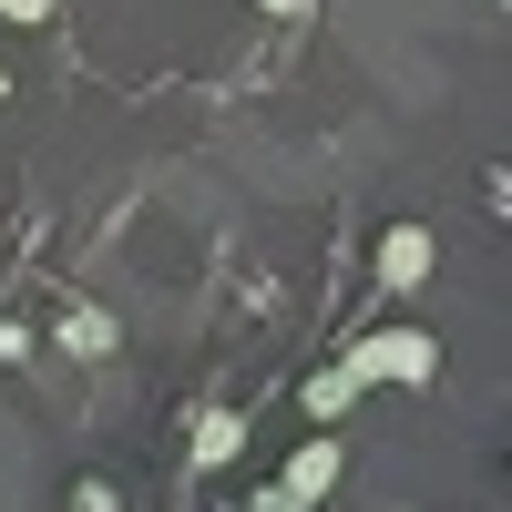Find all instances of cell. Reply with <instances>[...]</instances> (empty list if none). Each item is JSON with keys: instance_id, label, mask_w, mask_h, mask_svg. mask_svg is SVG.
<instances>
[{"instance_id": "cell-5", "label": "cell", "mask_w": 512, "mask_h": 512, "mask_svg": "<svg viewBox=\"0 0 512 512\" xmlns=\"http://www.w3.org/2000/svg\"><path fill=\"white\" fill-rule=\"evenodd\" d=\"M62 349H72V359H103V349H113V318H103V308H62Z\"/></svg>"}, {"instance_id": "cell-7", "label": "cell", "mask_w": 512, "mask_h": 512, "mask_svg": "<svg viewBox=\"0 0 512 512\" xmlns=\"http://www.w3.org/2000/svg\"><path fill=\"white\" fill-rule=\"evenodd\" d=\"M0 21H52V0H0Z\"/></svg>"}, {"instance_id": "cell-2", "label": "cell", "mask_w": 512, "mask_h": 512, "mask_svg": "<svg viewBox=\"0 0 512 512\" xmlns=\"http://www.w3.org/2000/svg\"><path fill=\"white\" fill-rule=\"evenodd\" d=\"M338 461H349V451H338L328 431H318V441H297V451H287V472H277V492H287L297 512H318V502L338 492Z\"/></svg>"}, {"instance_id": "cell-1", "label": "cell", "mask_w": 512, "mask_h": 512, "mask_svg": "<svg viewBox=\"0 0 512 512\" xmlns=\"http://www.w3.org/2000/svg\"><path fill=\"white\" fill-rule=\"evenodd\" d=\"M338 369H349L359 390H369V379H390V390H431V379H441V338L410 328V318H390V328H369Z\"/></svg>"}, {"instance_id": "cell-9", "label": "cell", "mask_w": 512, "mask_h": 512, "mask_svg": "<svg viewBox=\"0 0 512 512\" xmlns=\"http://www.w3.org/2000/svg\"><path fill=\"white\" fill-rule=\"evenodd\" d=\"M246 512H297V502L287 492H246Z\"/></svg>"}, {"instance_id": "cell-10", "label": "cell", "mask_w": 512, "mask_h": 512, "mask_svg": "<svg viewBox=\"0 0 512 512\" xmlns=\"http://www.w3.org/2000/svg\"><path fill=\"white\" fill-rule=\"evenodd\" d=\"M0 103H11V72H0Z\"/></svg>"}, {"instance_id": "cell-6", "label": "cell", "mask_w": 512, "mask_h": 512, "mask_svg": "<svg viewBox=\"0 0 512 512\" xmlns=\"http://www.w3.org/2000/svg\"><path fill=\"white\" fill-rule=\"evenodd\" d=\"M349 400H359V379H349V369H318V379H308V420H338Z\"/></svg>"}, {"instance_id": "cell-8", "label": "cell", "mask_w": 512, "mask_h": 512, "mask_svg": "<svg viewBox=\"0 0 512 512\" xmlns=\"http://www.w3.org/2000/svg\"><path fill=\"white\" fill-rule=\"evenodd\" d=\"M256 11H277V21H308V11H318V0H256Z\"/></svg>"}, {"instance_id": "cell-3", "label": "cell", "mask_w": 512, "mask_h": 512, "mask_svg": "<svg viewBox=\"0 0 512 512\" xmlns=\"http://www.w3.org/2000/svg\"><path fill=\"white\" fill-rule=\"evenodd\" d=\"M431 256H441V246H431V226H410V216H400L390 236H379V287H390V297H410L420 277H431Z\"/></svg>"}, {"instance_id": "cell-4", "label": "cell", "mask_w": 512, "mask_h": 512, "mask_svg": "<svg viewBox=\"0 0 512 512\" xmlns=\"http://www.w3.org/2000/svg\"><path fill=\"white\" fill-rule=\"evenodd\" d=\"M236 451H246V420H236V410H205V420H195V461H205V472H226Z\"/></svg>"}]
</instances>
